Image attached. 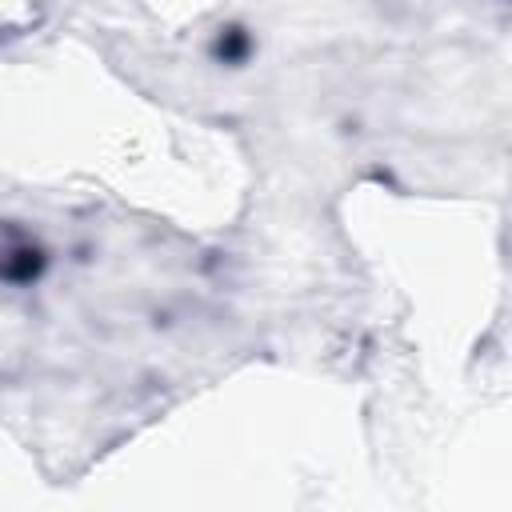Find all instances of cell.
<instances>
[{"instance_id": "cell-1", "label": "cell", "mask_w": 512, "mask_h": 512, "mask_svg": "<svg viewBox=\"0 0 512 512\" xmlns=\"http://www.w3.org/2000/svg\"><path fill=\"white\" fill-rule=\"evenodd\" d=\"M40 272V248L28 232L0 224V276L4 280H32Z\"/></svg>"}]
</instances>
